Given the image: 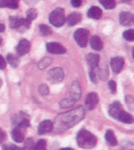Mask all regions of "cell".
Listing matches in <instances>:
<instances>
[{
    "label": "cell",
    "mask_w": 134,
    "mask_h": 150,
    "mask_svg": "<svg viewBox=\"0 0 134 150\" xmlns=\"http://www.w3.org/2000/svg\"><path fill=\"white\" fill-rule=\"evenodd\" d=\"M6 67V60L4 57L0 54V69H4Z\"/></svg>",
    "instance_id": "cell-37"
},
{
    "label": "cell",
    "mask_w": 134,
    "mask_h": 150,
    "mask_svg": "<svg viewBox=\"0 0 134 150\" xmlns=\"http://www.w3.org/2000/svg\"><path fill=\"white\" fill-rule=\"evenodd\" d=\"M7 61H8V63H9V64L12 67H18V64H20V60H18V58L16 55L11 54H8Z\"/></svg>",
    "instance_id": "cell-23"
},
{
    "label": "cell",
    "mask_w": 134,
    "mask_h": 150,
    "mask_svg": "<svg viewBox=\"0 0 134 150\" xmlns=\"http://www.w3.org/2000/svg\"><path fill=\"white\" fill-rule=\"evenodd\" d=\"M34 142L31 138H29L25 141V144H24V149H27V150H32L34 147Z\"/></svg>",
    "instance_id": "cell-30"
},
{
    "label": "cell",
    "mask_w": 134,
    "mask_h": 150,
    "mask_svg": "<svg viewBox=\"0 0 134 150\" xmlns=\"http://www.w3.org/2000/svg\"><path fill=\"white\" fill-rule=\"evenodd\" d=\"M53 130V123L50 120H45L41 122L38 126V134H46L51 133Z\"/></svg>",
    "instance_id": "cell-10"
},
{
    "label": "cell",
    "mask_w": 134,
    "mask_h": 150,
    "mask_svg": "<svg viewBox=\"0 0 134 150\" xmlns=\"http://www.w3.org/2000/svg\"><path fill=\"white\" fill-rule=\"evenodd\" d=\"M105 138L110 146H116L118 144L117 138H116V136H115V134L113 133L112 130H107L105 134Z\"/></svg>",
    "instance_id": "cell-22"
},
{
    "label": "cell",
    "mask_w": 134,
    "mask_h": 150,
    "mask_svg": "<svg viewBox=\"0 0 134 150\" xmlns=\"http://www.w3.org/2000/svg\"><path fill=\"white\" fill-rule=\"evenodd\" d=\"M98 96L97 93L95 92H91L87 94L86 98V107L87 108V110H92L95 108V106L98 104Z\"/></svg>",
    "instance_id": "cell-8"
},
{
    "label": "cell",
    "mask_w": 134,
    "mask_h": 150,
    "mask_svg": "<svg viewBox=\"0 0 134 150\" xmlns=\"http://www.w3.org/2000/svg\"><path fill=\"white\" fill-rule=\"evenodd\" d=\"M90 45L91 47L95 51H101L103 49V42L98 36H93L90 39Z\"/></svg>",
    "instance_id": "cell-19"
},
{
    "label": "cell",
    "mask_w": 134,
    "mask_h": 150,
    "mask_svg": "<svg viewBox=\"0 0 134 150\" xmlns=\"http://www.w3.org/2000/svg\"><path fill=\"white\" fill-rule=\"evenodd\" d=\"M46 50L54 54H62L66 52V49L58 42H48L46 44Z\"/></svg>",
    "instance_id": "cell-7"
},
{
    "label": "cell",
    "mask_w": 134,
    "mask_h": 150,
    "mask_svg": "<svg viewBox=\"0 0 134 150\" xmlns=\"http://www.w3.org/2000/svg\"><path fill=\"white\" fill-rule=\"evenodd\" d=\"M87 16L93 19H99L102 17V10L98 6H91L87 11Z\"/></svg>",
    "instance_id": "cell-18"
},
{
    "label": "cell",
    "mask_w": 134,
    "mask_h": 150,
    "mask_svg": "<svg viewBox=\"0 0 134 150\" xmlns=\"http://www.w3.org/2000/svg\"><path fill=\"white\" fill-rule=\"evenodd\" d=\"M108 87H109V88H110L112 93H116V91H117V84H116V82H115L114 80H111V81L108 82Z\"/></svg>",
    "instance_id": "cell-32"
},
{
    "label": "cell",
    "mask_w": 134,
    "mask_h": 150,
    "mask_svg": "<svg viewBox=\"0 0 134 150\" xmlns=\"http://www.w3.org/2000/svg\"><path fill=\"white\" fill-rule=\"evenodd\" d=\"M85 117V110L83 107L79 106L78 108L72 110L71 112L61 114L57 117L56 128L59 131H65L68 128L75 125Z\"/></svg>",
    "instance_id": "cell-1"
},
{
    "label": "cell",
    "mask_w": 134,
    "mask_h": 150,
    "mask_svg": "<svg viewBox=\"0 0 134 150\" xmlns=\"http://www.w3.org/2000/svg\"><path fill=\"white\" fill-rule=\"evenodd\" d=\"M110 64H111V68L113 70V72L115 74H119L124 67V59L122 57H119V56L114 57L111 59Z\"/></svg>",
    "instance_id": "cell-9"
},
{
    "label": "cell",
    "mask_w": 134,
    "mask_h": 150,
    "mask_svg": "<svg viewBox=\"0 0 134 150\" xmlns=\"http://www.w3.org/2000/svg\"><path fill=\"white\" fill-rule=\"evenodd\" d=\"M32 150H47V144L44 139H41L34 145Z\"/></svg>",
    "instance_id": "cell-26"
},
{
    "label": "cell",
    "mask_w": 134,
    "mask_h": 150,
    "mask_svg": "<svg viewBox=\"0 0 134 150\" xmlns=\"http://www.w3.org/2000/svg\"><path fill=\"white\" fill-rule=\"evenodd\" d=\"M5 30H6L5 25H4V24H2V23H0V32L5 31Z\"/></svg>",
    "instance_id": "cell-38"
},
{
    "label": "cell",
    "mask_w": 134,
    "mask_h": 150,
    "mask_svg": "<svg viewBox=\"0 0 134 150\" xmlns=\"http://www.w3.org/2000/svg\"><path fill=\"white\" fill-rule=\"evenodd\" d=\"M39 29H40L41 34L42 36H49V35L52 34V32H53L52 29H51V28L49 27V26L45 25V24H41V25H40Z\"/></svg>",
    "instance_id": "cell-25"
},
{
    "label": "cell",
    "mask_w": 134,
    "mask_h": 150,
    "mask_svg": "<svg viewBox=\"0 0 134 150\" xmlns=\"http://www.w3.org/2000/svg\"><path fill=\"white\" fill-rule=\"evenodd\" d=\"M1 44H2V38L0 37V45H1Z\"/></svg>",
    "instance_id": "cell-40"
},
{
    "label": "cell",
    "mask_w": 134,
    "mask_h": 150,
    "mask_svg": "<svg viewBox=\"0 0 134 150\" xmlns=\"http://www.w3.org/2000/svg\"><path fill=\"white\" fill-rule=\"evenodd\" d=\"M39 91L41 95H47L49 93V88L46 86L45 84H41L39 87Z\"/></svg>",
    "instance_id": "cell-31"
},
{
    "label": "cell",
    "mask_w": 134,
    "mask_h": 150,
    "mask_svg": "<svg viewBox=\"0 0 134 150\" xmlns=\"http://www.w3.org/2000/svg\"><path fill=\"white\" fill-rule=\"evenodd\" d=\"M0 86H1V80H0Z\"/></svg>",
    "instance_id": "cell-42"
},
{
    "label": "cell",
    "mask_w": 134,
    "mask_h": 150,
    "mask_svg": "<svg viewBox=\"0 0 134 150\" xmlns=\"http://www.w3.org/2000/svg\"><path fill=\"white\" fill-rule=\"evenodd\" d=\"M77 144L81 148L90 149L97 145V137L89 131L82 129L77 134Z\"/></svg>",
    "instance_id": "cell-2"
},
{
    "label": "cell",
    "mask_w": 134,
    "mask_h": 150,
    "mask_svg": "<svg viewBox=\"0 0 134 150\" xmlns=\"http://www.w3.org/2000/svg\"><path fill=\"white\" fill-rule=\"evenodd\" d=\"M123 38L128 42H133L134 41V30L132 29H130V30H128L124 31Z\"/></svg>",
    "instance_id": "cell-27"
},
{
    "label": "cell",
    "mask_w": 134,
    "mask_h": 150,
    "mask_svg": "<svg viewBox=\"0 0 134 150\" xmlns=\"http://www.w3.org/2000/svg\"><path fill=\"white\" fill-rule=\"evenodd\" d=\"M30 50V42L26 40V39H22L20 42H18L17 46V52L18 55H24L28 54Z\"/></svg>",
    "instance_id": "cell-12"
},
{
    "label": "cell",
    "mask_w": 134,
    "mask_h": 150,
    "mask_svg": "<svg viewBox=\"0 0 134 150\" xmlns=\"http://www.w3.org/2000/svg\"><path fill=\"white\" fill-rule=\"evenodd\" d=\"M122 106H121V104L118 101L112 103L111 105L109 106V110H108V113L109 115L112 117L114 119H117L118 116L119 114V112L122 110Z\"/></svg>",
    "instance_id": "cell-14"
},
{
    "label": "cell",
    "mask_w": 134,
    "mask_h": 150,
    "mask_svg": "<svg viewBox=\"0 0 134 150\" xmlns=\"http://www.w3.org/2000/svg\"><path fill=\"white\" fill-rule=\"evenodd\" d=\"M74 103H75L74 101H73L72 100H70V99H68V98H67V99H65V100H62L61 101L60 105H61L62 108H69V107L73 106Z\"/></svg>",
    "instance_id": "cell-29"
},
{
    "label": "cell",
    "mask_w": 134,
    "mask_h": 150,
    "mask_svg": "<svg viewBox=\"0 0 134 150\" xmlns=\"http://www.w3.org/2000/svg\"><path fill=\"white\" fill-rule=\"evenodd\" d=\"M6 136H7V134H6V133L3 131V130H2L1 128H0V144H2V143L5 141Z\"/></svg>",
    "instance_id": "cell-36"
},
{
    "label": "cell",
    "mask_w": 134,
    "mask_h": 150,
    "mask_svg": "<svg viewBox=\"0 0 134 150\" xmlns=\"http://www.w3.org/2000/svg\"><path fill=\"white\" fill-rule=\"evenodd\" d=\"M37 16H38L37 10L35 8H30L27 12V18H26L29 19V21H34V19H36Z\"/></svg>",
    "instance_id": "cell-28"
},
{
    "label": "cell",
    "mask_w": 134,
    "mask_h": 150,
    "mask_svg": "<svg viewBox=\"0 0 134 150\" xmlns=\"http://www.w3.org/2000/svg\"><path fill=\"white\" fill-rule=\"evenodd\" d=\"M74 40L80 47H86L88 42L89 31L86 29H78L74 32Z\"/></svg>",
    "instance_id": "cell-5"
},
{
    "label": "cell",
    "mask_w": 134,
    "mask_h": 150,
    "mask_svg": "<svg viewBox=\"0 0 134 150\" xmlns=\"http://www.w3.org/2000/svg\"><path fill=\"white\" fill-rule=\"evenodd\" d=\"M117 120H119V122H124V123H132V122H133L132 116H131L130 113L126 112L124 110H121V112H119V116H118Z\"/></svg>",
    "instance_id": "cell-21"
},
{
    "label": "cell",
    "mask_w": 134,
    "mask_h": 150,
    "mask_svg": "<svg viewBox=\"0 0 134 150\" xmlns=\"http://www.w3.org/2000/svg\"><path fill=\"white\" fill-rule=\"evenodd\" d=\"M63 78H65L63 71L59 67L53 68L48 73V80L52 83H59L63 80Z\"/></svg>",
    "instance_id": "cell-6"
},
{
    "label": "cell",
    "mask_w": 134,
    "mask_h": 150,
    "mask_svg": "<svg viewBox=\"0 0 134 150\" xmlns=\"http://www.w3.org/2000/svg\"><path fill=\"white\" fill-rule=\"evenodd\" d=\"M50 23L53 25L56 28H60L65 24V10L63 8H55L49 16Z\"/></svg>",
    "instance_id": "cell-3"
},
{
    "label": "cell",
    "mask_w": 134,
    "mask_h": 150,
    "mask_svg": "<svg viewBox=\"0 0 134 150\" xmlns=\"http://www.w3.org/2000/svg\"><path fill=\"white\" fill-rule=\"evenodd\" d=\"M90 79L94 83H98V76H97V74H95V69H91L90 71Z\"/></svg>",
    "instance_id": "cell-34"
},
{
    "label": "cell",
    "mask_w": 134,
    "mask_h": 150,
    "mask_svg": "<svg viewBox=\"0 0 134 150\" xmlns=\"http://www.w3.org/2000/svg\"><path fill=\"white\" fill-rule=\"evenodd\" d=\"M3 150H22V148L18 147L15 145H6L4 146Z\"/></svg>",
    "instance_id": "cell-33"
},
{
    "label": "cell",
    "mask_w": 134,
    "mask_h": 150,
    "mask_svg": "<svg viewBox=\"0 0 134 150\" xmlns=\"http://www.w3.org/2000/svg\"><path fill=\"white\" fill-rule=\"evenodd\" d=\"M99 3L107 9H113L116 6L115 0H99Z\"/></svg>",
    "instance_id": "cell-24"
},
{
    "label": "cell",
    "mask_w": 134,
    "mask_h": 150,
    "mask_svg": "<svg viewBox=\"0 0 134 150\" xmlns=\"http://www.w3.org/2000/svg\"><path fill=\"white\" fill-rule=\"evenodd\" d=\"M18 6V0H0V8H9L16 9Z\"/></svg>",
    "instance_id": "cell-20"
},
{
    "label": "cell",
    "mask_w": 134,
    "mask_h": 150,
    "mask_svg": "<svg viewBox=\"0 0 134 150\" xmlns=\"http://www.w3.org/2000/svg\"><path fill=\"white\" fill-rule=\"evenodd\" d=\"M80 96H81L80 85H79L78 82H74L73 85H72V87H71V89H70V98H68V99L76 102L79 100Z\"/></svg>",
    "instance_id": "cell-11"
},
{
    "label": "cell",
    "mask_w": 134,
    "mask_h": 150,
    "mask_svg": "<svg viewBox=\"0 0 134 150\" xmlns=\"http://www.w3.org/2000/svg\"><path fill=\"white\" fill-rule=\"evenodd\" d=\"M122 1H130V0H122Z\"/></svg>",
    "instance_id": "cell-41"
},
{
    "label": "cell",
    "mask_w": 134,
    "mask_h": 150,
    "mask_svg": "<svg viewBox=\"0 0 134 150\" xmlns=\"http://www.w3.org/2000/svg\"><path fill=\"white\" fill-rule=\"evenodd\" d=\"M71 4L74 8H79L82 4V0H71Z\"/></svg>",
    "instance_id": "cell-35"
},
{
    "label": "cell",
    "mask_w": 134,
    "mask_h": 150,
    "mask_svg": "<svg viewBox=\"0 0 134 150\" xmlns=\"http://www.w3.org/2000/svg\"><path fill=\"white\" fill-rule=\"evenodd\" d=\"M24 134L25 131L18 127H16L13 129L11 134H12V138L16 143H21L24 141Z\"/></svg>",
    "instance_id": "cell-17"
},
{
    "label": "cell",
    "mask_w": 134,
    "mask_h": 150,
    "mask_svg": "<svg viewBox=\"0 0 134 150\" xmlns=\"http://www.w3.org/2000/svg\"><path fill=\"white\" fill-rule=\"evenodd\" d=\"M81 19H82V16L80 13L74 12L65 18V21L67 22V24L70 26V27H73V26L79 23L81 21Z\"/></svg>",
    "instance_id": "cell-15"
},
{
    "label": "cell",
    "mask_w": 134,
    "mask_h": 150,
    "mask_svg": "<svg viewBox=\"0 0 134 150\" xmlns=\"http://www.w3.org/2000/svg\"><path fill=\"white\" fill-rule=\"evenodd\" d=\"M99 60V55H98L97 54H89L86 56V62L91 69H95L98 67Z\"/></svg>",
    "instance_id": "cell-16"
},
{
    "label": "cell",
    "mask_w": 134,
    "mask_h": 150,
    "mask_svg": "<svg viewBox=\"0 0 134 150\" xmlns=\"http://www.w3.org/2000/svg\"><path fill=\"white\" fill-rule=\"evenodd\" d=\"M30 22L29 19L24 18L21 17H10L9 18V25L12 29H20V27H23L24 29H29L30 26Z\"/></svg>",
    "instance_id": "cell-4"
},
{
    "label": "cell",
    "mask_w": 134,
    "mask_h": 150,
    "mask_svg": "<svg viewBox=\"0 0 134 150\" xmlns=\"http://www.w3.org/2000/svg\"><path fill=\"white\" fill-rule=\"evenodd\" d=\"M60 150H74V149L70 148V147H65V148H62V149H60Z\"/></svg>",
    "instance_id": "cell-39"
},
{
    "label": "cell",
    "mask_w": 134,
    "mask_h": 150,
    "mask_svg": "<svg viewBox=\"0 0 134 150\" xmlns=\"http://www.w3.org/2000/svg\"><path fill=\"white\" fill-rule=\"evenodd\" d=\"M119 23L122 26H130L133 23V15L130 12L123 11L119 14Z\"/></svg>",
    "instance_id": "cell-13"
}]
</instances>
